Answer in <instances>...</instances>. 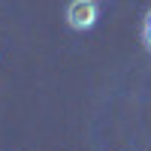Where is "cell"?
Wrapping results in <instances>:
<instances>
[{
  "label": "cell",
  "instance_id": "6da1fadb",
  "mask_svg": "<svg viewBox=\"0 0 151 151\" xmlns=\"http://www.w3.org/2000/svg\"><path fill=\"white\" fill-rule=\"evenodd\" d=\"M97 21H100L97 0H70V6H67V24L73 30H91Z\"/></svg>",
  "mask_w": 151,
  "mask_h": 151
},
{
  "label": "cell",
  "instance_id": "7a4b0ae2",
  "mask_svg": "<svg viewBox=\"0 0 151 151\" xmlns=\"http://www.w3.org/2000/svg\"><path fill=\"white\" fill-rule=\"evenodd\" d=\"M142 42H145V48L151 52V9L145 12V21H142Z\"/></svg>",
  "mask_w": 151,
  "mask_h": 151
}]
</instances>
